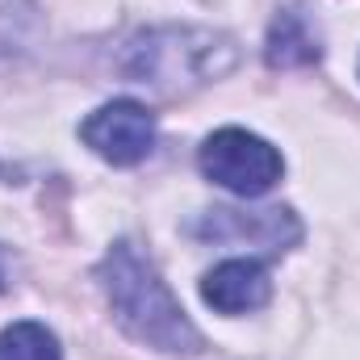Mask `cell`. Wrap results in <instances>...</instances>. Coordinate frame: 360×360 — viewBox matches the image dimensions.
Wrapping results in <instances>:
<instances>
[{
    "label": "cell",
    "mask_w": 360,
    "mask_h": 360,
    "mask_svg": "<svg viewBox=\"0 0 360 360\" xmlns=\"http://www.w3.org/2000/svg\"><path fill=\"white\" fill-rule=\"evenodd\" d=\"M239 63V46L222 30L205 25H155L134 34L122 55L117 72L160 96H184L214 80H222Z\"/></svg>",
    "instance_id": "obj_2"
},
{
    "label": "cell",
    "mask_w": 360,
    "mask_h": 360,
    "mask_svg": "<svg viewBox=\"0 0 360 360\" xmlns=\"http://www.w3.org/2000/svg\"><path fill=\"white\" fill-rule=\"evenodd\" d=\"M264 59L276 72L310 68L323 59V30L302 4L276 8V17L269 21V38H264Z\"/></svg>",
    "instance_id": "obj_7"
},
{
    "label": "cell",
    "mask_w": 360,
    "mask_h": 360,
    "mask_svg": "<svg viewBox=\"0 0 360 360\" xmlns=\"http://www.w3.org/2000/svg\"><path fill=\"white\" fill-rule=\"evenodd\" d=\"M0 360H63L59 340L42 323H13L0 331Z\"/></svg>",
    "instance_id": "obj_8"
},
{
    "label": "cell",
    "mask_w": 360,
    "mask_h": 360,
    "mask_svg": "<svg viewBox=\"0 0 360 360\" xmlns=\"http://www.w3.org/2000/svg\"><path fill=\"white\" fill-rule=\"evenodd\" d=\"M201 297L205 306H214L218 314H252L260 306H269L272 297V276L260 260H222L218 269L205 272L201 281Z\"/></svg>",
    "instance_id": "obj_6"
},
{
    "label": "cell",
    "mask_w": 360,
    "mask_h": 360,
    "mask_svg": "<svg viewBox=\"0 0 360 360\" xmlns=\"http://www.w3.org/2000/svg\"><path fill=\"white\" fill-rule=\"evenodd\" d=\"M201 239H222V243H256L264 252H285L302 239V222L293 210L272 205V210H210L197 226Z\"/></svg>",
    "instance_id": "obj_5"
},
{
    "label": "cell",
    "mask_w": 360,
    "mask_h": 360,
    "mask_svg": "<svg viewBox=\"0 0 360 360\" xmlns=\"http://www.w3.org/2000/svg\"><path fill=\"white\" fill-rule=\"evenodd\" d=\"M197 164H201V172L214 184H222V188H231L239 197H264L272 184L281 180V172H285L281 151L272 147L269 139H260V134H252L243 126L214 130L201 143Z\"/></svg>",
    "instance_id": "obj_3"
},
{
    "label": "cell",
    "mask_w": 360,
    "mask_h": 360,
    "mask_svg": "<svg viewBox=\"0 0 360 360\" xmlns=\"http://www.w3.org/2000/svg\"><path fill=\"white\" fill-rule=\"evenodd\" d=\"M96 281H101V293H105L117 327L130 340H139L155 352H168V356H197L205 348L201 331L180 310L168 281L151 264V256H143V248L134 239H117L105 252V260L96 264Z\"/></svg>",
    "instance_id": "obj_1"
},
{
    "label": "cell",
    "mask_w": 360,
    "mask_h": 360,
    "mask_svg": "<svg viewBox=\"0 0 360 360\" xmlns=\"http://www.w3.org/2000/svg\"><path fill=\"white\" fill-rule=\"evenodd\" d=\"M80 139L113 168L143 164L155 147V113L139 101H109L84 117Z\"/></svg>",
    "instance_id": "obj_4"
},
{
    "label": "cell",
    "mask_w": 360,
    "mask_h": 360,
    "mask_svg": "<svg viewBox=\"0 0 360 360\" xmlns=\"http://www.w3.org/2000/svg\"><path fill=\"white\" fill-rule=\"evenodd\" d=\"M0 289H4V252H0Z\"/></svg>",
    "instance_id": "obj_9"
}]
</instances>
